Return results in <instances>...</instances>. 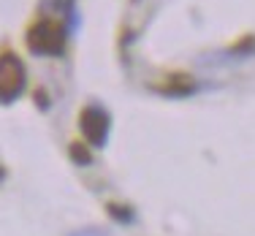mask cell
<instances>
[{
	"label": "cell",
	"instance_id": "1",
	"mask_svg": "<svg viewBox=\"0 0 255 236\" xmlns=\"http://www.w3.org/2000/svg\"><path fill=\"white\" fill-rule=\"evenodd\" d=\"M22 84H25V71H22L19 60L3 57L0 60V101L8 104V101L19 98Z\"/></svg>",
	"mask_w": 255,
	"mask_h": 236
},
{
	"label": "cell",
	"instance_id": "2",
	"mask_svg": "<svg viewBox=\"0 0 255 236\" xmlns=\"http://www.w3.org/2000/svg\"><path fill=\"white\" fill-rule=\"evenodd\" d=\"M30 49L38 54H57L63 49V30H60L54 22H38L33 30H30Z\"/></svg>",
	"mask_w": 255,
	"mask_h": 236
},
{
	"label": "cell",
	"instance_id": "3",
	"mask_svg": "<svg viewBox=\"0 0 255 236\" xmlns=\"http://www.w3.org/2000/svg\"><path fill=\"white\" fill-rule=\"evenodd\" d=\"M82 130L84 136L90 138L93 144H103L106 141V133H109V117L106 112H101V109H87V112L82 114Z\"/></svg>",
	"mask_w": 255,
	"mask_h": 236
}]
</instances>
